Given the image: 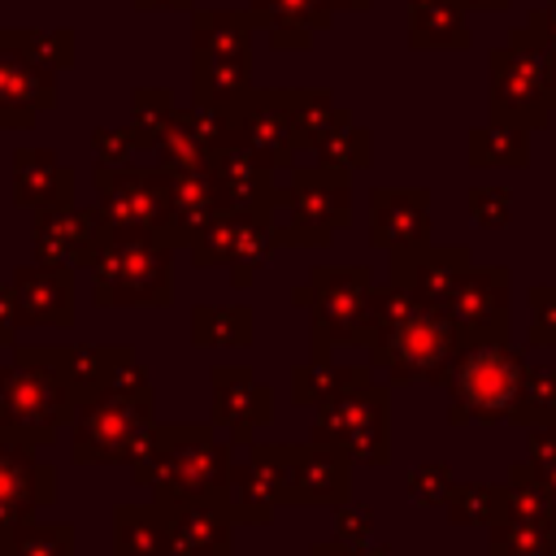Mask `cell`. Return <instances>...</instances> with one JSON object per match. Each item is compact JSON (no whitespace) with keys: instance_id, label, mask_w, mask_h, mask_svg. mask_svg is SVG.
<instances>
[{"instance_id":"6da1fadb","label":"cell","mask_w":556,"mask_h":556,"mask_svg":"<svg viewBox=\"0 0 556 556\" xmlns=\"http://www.w3.org/2000/svg\"><path fill=\"white\" fill-rule=\"evenodd\" d=\"M169 517L174 556H235V517L226 495L222 500H187L161 504Z\"/></svg>"},{"instance_id":"7a4b0ae2","label":"cell","mask_w":556,"mask_h":556,"mask_svg":"<svg viewBox=\"0 0 556 556\" xmlns=\"http://www.w3.org/2000/svg\"><path fill=\"white\" fill-rule=\"evenodd\" d=\"M287 500V473L282 452H256L230 482V517L243 526H261L274 517V508Z\"/></svg>"},{"instance_id":"3957f363","label":"cell","mask_w":556,"mask_h":556,"mask_svg":"<svg viewBox=\"0 0 556 556\" xmlns=\"http://www.w3.org/2000/svg\"><path fill=\"white\" fill-rule=\"evenodd\" d=\"M282 473H287L291 504H343L348 500V473L326 452H291L282 456Z\"/></svg>"},{"instance_id":"277c9868","label":"cell","mask_w":556,"mask_h":556,"mask_svg":"<svg viewBox=\"0 0 556 556\" xmlns=\"http://www.w3.org/2000/svg\"><path fill=\"white\" fill-rule=\"evenodd\" d=\"M56 491L43 465H30L13 452H0V530L30 521V513Z\"/></svg>"},{"instance_id":"5b68a950","label":"cell","mask_w":556,"mask_h":556,"mask_svg":"<svg viewBox=\"0 0 556 556\" xmlns=\"http://www.w3.org/2000/svg\"><path fill=\"white\" fill-rule=\"evenodd\" d=\"M113 556H174L169 517L161 504L117 508V543Z\"/></svg>"},{"instance_id":"8992f818","label":"cell","mask_w":556,"mask_h":556,"mask_svg":"<svg viewBox=\"0 0 556 556\" xmlns=\"http://www.w3.org/2000/svg\"><path fill=\"white\" fill-rule=\"evenodd\" d=\"M486 556H556V513L495 521Z\"/></svg>"},{"instance_id":"52a82bcc","label":"cell","mask_w":556,"mask_h":556,"mask_svg":"<svg viewBox=\"0 0 556 556\" xmlns=\"http://www.w3.org/2000/svg\"><path fill=\"white\" fill-rule=\"evenodd\" d=\"M0 556H74V530L70 526H4L0 530Z\"/></svg>"},{"instance_id":"ba28073f","label":"cell","mask_w":556,"mask_h":556,"mask_svg":"<svg viewBox=\"0 0 556 556\" xmlns=\"http://www.w3.org/2000/svg\"><path fill=\"white\" fill-rule=\"evenodd\" d=\"M508 517V495L504 486H456L447 495V521L456 526H495Z\"/></svg>"},{"instance_id":"9c48e42d","label":"cell","mask_w":556,"mask_h":556,"mask_svg":"<svg viewBox=\"0 0 556 556\" xmlns=\"http://www.w3.org/2000/svg\"><path fill=\"white\" fill-rule=\"evenodd\" d=\"M408 495H413V504H421V508L447 504V495H452L447 469H443V465H421V469L408 478Z\"/></svg>"},{"instance_id":"30bf717a","label":"cell","mask_w":556,"mask_h":556,"mask_svg":"<svg viewBox=\"0 0 556 556\" xmlns=\"http://www.w3.org/2000/svg\"><path fill=\"white\" fill-rule=\"evenodd\" d=\"M369 530H374V513L369 508H339L334 513V539L339 543H365L369 539Z\"/></svg>"},{"instance_id":"8fae6325","label":"cell","mask_w":556,"mask_h":556,"mask_svg":"<svg viewBox=\"0 0 556 556\" xmlns=\"http://www.w3.org/2000/svg\"><path fill=\"white\" fill-rule=\"evenodd\" d=\"M543 482H547V491H552V504H556V465H552V469H543Z\"/></svg>"}]
</instances>
